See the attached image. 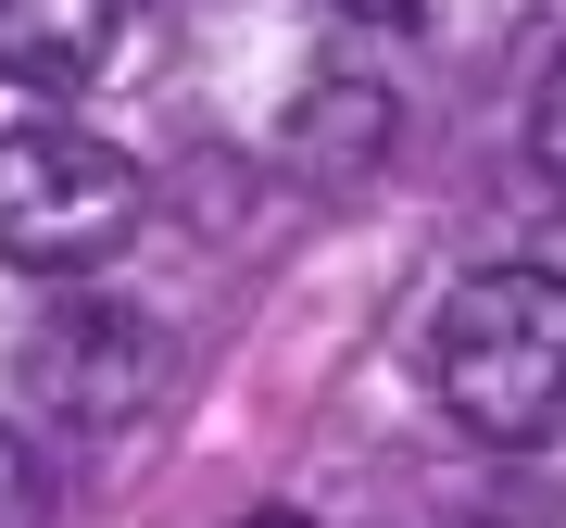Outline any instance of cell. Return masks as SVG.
Segmentation results:
<instances>
[{"mask_svg":"<svg viewBox=\"0 0 566 528\" xmlns=\"http://www.w3.org/2000/svg\"><path fill=\"white\" fill-rule=\"evenodd\" d=\"M340 13H365V25H416L428 0H340Z\"/></svg>","mask_w":566,"mask_h":528,"instance_id":"8","label":"cell"},{"mask_svg":"<svg viewBox=\"0 0 566 528\" xmlns=\"http://www.w3.org/2000/svg\"><path fill=\"white\" fill-rule=\"evenodd\" d=\"M139 163L114 139H88V126H0V264H25V277H88L126 226H139Z\"/></svg>","mask_w":566,"mask_h":528,"instance_id":"2","label":"cell"},{"mask_svg":"<svg viewBox=\"0 0 566 528\" xmlns=\"http://www.w3.org/2000/svg\"><path fill=\"white\" fill-rule=\"evenodd\" d=\"M528 163L566 189V51H554V76H542V102H528Z\"/></svg>","mask_w":566,"mask_h":528,"instance_id":"7","label":"cell"},{"mask_svg":"<svg viewBox=\"0 0 566 528\" xmlns=\"http://www.w3.org/2000/svg\"><path fill=\"white\" fill-rule=\"evenodd\" d=\"M277 151L303 163V177H353V163H378V151H390V88H378V76H315L303 102H290Z\"/></svg>","mask_w":566,"mask_h":528,"instance_id":"5","label":"cell"},{"mask_svg":"<svg viewBox=\"0 0 566 528\" xmlns=\"http://www.w3.org/2000/svg\"><path fill=\"white\" fill-rule=\"evenodd\" d=\"M428 378L491 453L566 441V277L554 264H479L428 327Z\"/></svg>","mask_w":566,"mask_h":528,"instance_id":"1","label":"cell"},{"mask_svg":"<svg viewBox=\"0 0 566 528\" xmlns=\"http://www.w3.org/2000/svg\"><path fill=\"white\" fill-rule=\"evenodd\" d=\"M240 528H303V516H240Z\"/></svg>","mask_w":566,"mask_h":528,"instance_id":"9","label":"cell"},{"mask_svg":"<svg viewBox=\"0 0 566 528\" xmlns=\"http://www.w3.org/2000/svg\"><path fill=\"white\" fill-rule=\"evenodd\" d=\"M0 528H51V466L25 427H0Z\"/></svg>","mask_w":566,"mask_h":528,"instance_id":"6","label":"cell"},{"mask_svg":"<svg viewBox=\"0 0 566 528\" xmlns=\"http://www.w3.org/2000/svg\"><path fill=\"white\" fill-rule=\"evenodd\" d=\"M164 327L139 303H63L39 340H25V390L63 415V427H126V415H151L164 403Z\"/></svg>","mask_w":566,"mask_h":528,"instance_id":"3","label":"cell"},{"mask_svg":"<svg viewBox=\"0 0 566 528\" xmlns=\"http://www.w3.org/2000/svg\"><path fill=\"white\" fill-rule=\"evenodd\" d=\"M114 25L126 0H0V76L39 88V102H76L114 76Z\"/></svg>","mask_w":566,"mask_h":528,"instance_id":"4","label":"cell"}]
</instances>
